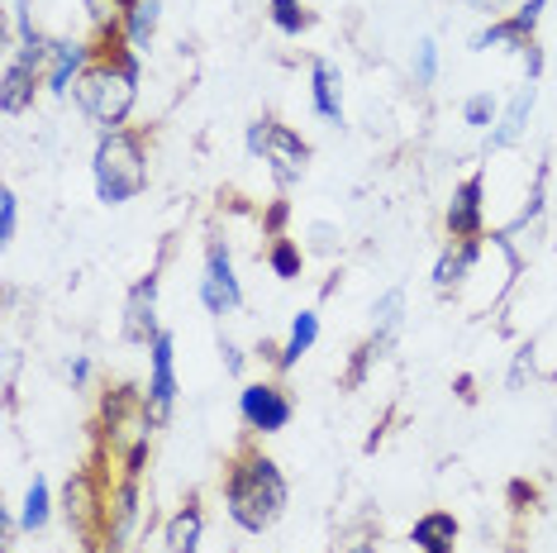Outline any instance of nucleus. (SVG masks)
Returning a JSON list of instances; mask_svg holds the SVG:
<instances>
[{
    "instance_id": "1",
    "label": "nucleus",
    "mask_w": 557,
    "mask_h": 553,
    "mask_svg": "<svg viewBox=\"0 0 557 553\" xmlns=\"http://www.w3.org/2000/svg\"><path fill=\"white\" fill-rule=\"evenodd\" d=\"M290 511V482L282 463L262 448H244L230 468H224V515L234 530L244 534H272Z\"/></svg>"
},
{
    "instance_id": "2",
    "label": "nucleus",
    "mask_w": 557,
    "mask_h": 553,
    "mask_svg": "<svg viewBox=\"0 0 557 553\" xmlns=\"http://www.w3.org/2000/svg\"><path fill=\"white\" fill-rule=\"evenodd\" d=\"M138 82H144V58L115 39V44H106V53H100L91 67H86V77L77 82V91H72V106L96 124V134L124 130L134 115V106H138Z\"/></svg>"
},
{
    "instance_id": "3",
    "label": "nucleus",
    "mask_w": 557,
    "mask_h": 553,
    "mask_svg": "<svg viewBox=\"0 0 557 553\" xmlns=\"http://www.w3.org/2000/svg\"><path fill=\"white\" fill-rule=\"evenodd\" d=\"M153 182V168H148V144L138 130H100L96 148H91V192L106 210H120L138 200Z\"/></svg>"
},
{
    "instance_id": "4",
    "label": "nucleus",
    "mask_w": 557,
    "mask_h": 553,
    "mask_svg": "<svg viewBox=\"0 0 557 553\" xmlns=\"http://www.w3.org/2000/svg\"><path fill=\"white\" fill-rule=\"evenodd\" d=\"M153 430H158V425L148 420L144 386H115V392L106 396V406H100V439H106L110 458L120 463V472H138V477H144Z\"/></svg>"
},
{
    "instance_id": "5",
    "label": "nucleus",
    "mask_w": 557,
    "mask_h": 553,
    "mask_svg": "<svg viewBox=\"0 0 557 553\" xmlns=\"http://www.w3.org/2000/svg\"><path fill=\"white\" fill-rule=\"evenodd\" d=\"M196 296L210 320H224V316L244 310V282H238V262H234L230 238H220V234L206 238V262H200Z\"/></svg>"
},
{
    "instance_id": "6",
    "label": "nucleus",
    "mask_w": 557,
    "mask_h": 553,
    "mask_svg": "<svg viewBox=\"0 0 557 553\" xmlns=\"http://www.w3.org/2000/svg\"><path fill=\"white\" fill-rule=\"evenodd\" d=\"M138 520H144V487H138V472H115L110 487H100V520H96L100 544L110 553H124L138 530Z\"/></svg>"
},
{
    "instance_id": "7",
    "label": "nucleus",
    "mask_w": 557,
    "mask_h": 553,
    "mask_svg": "<svg viewBox=\"0 0 557 553\" xmlns=\"http://www.w3.org/2000/svg\"><path fill=\"white\" fill-rule=\"evenodd\" d=\"M238 420H244L248 434L258 439H272L290 430V420H296V401L282 382H268V377H258V382H244L238 386Z\"/></svg>"
},
{
    "instance_id": "8",
    "label": "nucleus",
    "mask_w": 557,
    "mask_h": 553,
    "mask_svg": "<svg viewBox=\"0 0 557 553\" xmlns=\"http://www.w3.org/2000/svg\"><path fill=\"white\" fill-rule=\"evenodd\" d=\"M162 330H168V324H162V276H158V268H148L129 292H124L120 339L124 344H134V348H148Z\"/></svg>"
},
{
    "instance_id": "9",
    "label": "nucleus",
    "mask_w": 557,
    "mask_h": 553,
    "mask_svg": "<svg viewBox=\"0 0 557 553\" xmlns=\"http://www.w3.org/2000/svg\"><path fill=\"white\" fill-rule=\"evenodd\" d=\"M144 401H148V420L168 425L176 401H182V377H176V334L162 330L153 344H148V382H144Z\"/></svg>"
},
{
    "instance_id": "10",
    "label": "nucleus",
    "mask_w": 557,
    "mask_h": 553,
    "mask_svg": "<svg viewBox=\"0 0 557 553\" xmlns=\"http://www.w3.org/2000/svg\"><path fill=\"white\" fill-rule=\"evenodd\" d=\"M100 53H106V44L58 34V39H53V53H48V67H44V91L53 96V100H72L77 82L86 77V67H91Z\"/></svg>"
},
{
    "instance_id": "11",
    "label": "nucleus",
    "mask_w": 557,
    "mask_h": 553,
    "mask_svg": "<svg viewBox=\"0 0 557 553\" xmlns=\"http://www.w3.org/2000/svg\"><path fill=\"white\" fill-rule=\"evenodd\" d=\"M262 168L272 172L276 192H296L310 172V144L300 138L290 124L272 120V134H268V153H262Z\"/></svg>"
},
{
    "instance_id": "12",
    "label": "nucleus",
    "mask_w": 557,
    "mask_h": 553,
    "mask_svg": "<svg viewBox=\"0 0 557 553\" xmlns=\"http://www.w3.org/2000/svg\"><path fill=\"white\" fill-rule=\"evenodd\" d=\"M443 230L448 238H481L486 234V172H467V177L453 186L448 206H443Z\"/></svg>"
},
{
    "instance_id": "13",
    "label": "nucleus",
    "mask_w": 557,
    "mask_h": 553,
    "mask_svg": "<svg viewBox=\"0 0 557 553\" xmlns=\"http://www.w3.org/2000/svg\"><path fill=\"white\" fill-rule=\"evenodd\" d=\"M534 106H539V82H519V86H515V96L500 106V120L491 124V134H486V153H510V148L524 144L529 120H534Z\"/></svg>"
},
{
    "instance_id": "14",
    "label": "nucleus",
    "mask_w": 557,
    "mask_h": 553,
    "mask_svg": "<svg viewBox=\"0 0 557 553\" xmlns=\"http://www.w3.org/2000/svg\"><path fill=\"white\" fill-rule=\"evenodd\" d=\"M310 110L314 120H324L329 130H344L348 106H344V67L334 58H310Z\"/></svg>"
},
{
    "instance_id": "15",
    "label": "nucleus",
    "mask_w": 557,
    "mask_h": 553,
    "mask_svg": "<svg viewBox=\"0 0 557 553\" xmlns=\"http://www.w3.org/2000/svg\"><path fill=\"white\" fill-rule=\"evenodd\" d=\"M481 262V238H448L443 244V254L434 258V272H429V286H434L438 296H453L467 286V276L476 272Z\"/></svg>"
},
{
    "instance_id": "16",
    "label": "nucleus",
    "mask_w": 557,
    "mask_h": 553,
    "mask_svg": "<svg viewBox=\"0 0 557 553\" xmlns=\"http://www.w3.org/2000/svg\"><path fill=\"white\" fill-rule=\"evenodd\" d=\"M39 96H44V72L24 67L20 58H5V67H0V115L5 120L29 115L39 106Z\"/></svg>"
},
{
    "instance_id": "17",
    "label": "nucleus",
    "mask_w": 557,
    "mask_h": 553,
    "mask_svg": "<svg viewBox=\"0 0 557 553\" xmlns=\"http://www.w3.org/2000/svg\"><path fill=\"white\" fill-rule=\"evenodd\" d=\"M320 334H324V320H320V310L314 306H300L296 316H290V324H286V339L276 344V358H272V368L276 372H296L300 368V358L306 354H314V344H320Z\"/></svg>"
},
{
    "instance_id": "18",
    "label": "nucleus",
    "mask_w": 557,
    "mask_h": 553,
    "mask_svg": "<svg viewBox=\"0 0 557 553\" xmlns=\"http://www.w3.org/2000/svg\"><path fill=\"white\" fill-rule=\"evenodd\" d=\"M405 330V286H391L372 300V324H367V339L362 344L372 348L376 358H386L391 348H396V339Z\"/></svg>"
},
{
    "instance_id": "19",
    "label": "nucleus",
    "mask_w": 557,
    "mask_h": 553,
    "mask_svg": "<svg viewBox=\"0 0 557 553\" xmlns=\"http://www.w3.org/2000/svg\"><path fill=\"white\" fill-rule=\"evenodd\" d=\"M200 544H206V511H200V501H182L168 525H162V549L168 553H200Z\"/></svg>"
},
{
    "instance_id": "20",
    "label": "nucleus",
    "mask_w": 557,
    "mask_h": 553,
    "mask_svg": "<svg viewBox=\"0 0 557 553\" xmlns=\"http://www.w3.org/2000/svg\"><path fill=\"white\" fill-rule=\"evenodd\" d=\"M458 539H462V525L453 511H424L420 520L410 525L414 553H458Z\"/></svg>"
},
{
    "instance_id": "21",
    "label": "nucleus",
    "mask_w": 557,
    "mask_h": 553,
    "mask_svg": "<svg viewBox=\"0 0 557 553\" xmlns=\"http://www.w3.org/2000/svg\"><path fill=\"white\" fill-rule=\"evenodd\" d=\"M162 29V0H134V5H124V20H120V44L134 48L138 58L153 48Z\"/></svg>"
},
{
    "instance_id": "22",
    "label": "nucleus",
    "mask_w": 557,
    "mask_h": 553,
    "mask_svg": "<svg viewBox=\"0 0 557 553\" xmlns=\"http://www.w3.org/2000/svg\"><path fill=\"white\" fill-rule=\"evenodd\" d=\"M53 487H48V477L44 472H34L29 477V487H24V501H20V511H15V520H20V534H44L48 525H53Z\"/></svg>"
},
{
    "instance_id": "23",
    "label": "nucleus",
    "mask_w": 557,
    "mask_h": 553,
    "mask_svg": "<svg viewBox=\"0 0 557 553\" xmlns=\"http://www.w3.org/2000/svg\"><path fill=\"white\" fill-rule=\"evenodd\" d=\"M534 44V39H524V34H519V24L510 20V15H500V20H486L481 24V29L472 34V39H467V48H472V53H491V48H510V53H519L524 58V48Z\"/></svg>"
},
{
    "instance_id": "24",
    "label": "nucleus",
    "mask_w": 557,
    "mask_h": 553,
    "mask_svg": "<svg viewBox=\"0 0 557 553\" xmlns=\"http://www.w3.org/2000/svg\"><path fill=\"white\" fill-rule=\"evenodd\" d=\"M306 244L300 238H286V234H276L272 244H268V268H272V276L276 282H296L300 272H306Z\"/></svg>"
},
{
    "instance_id": "25",
    "label": "nucleus",
    "mask_w": 557,
    "mask_h": 553,
    "mask_svg": "<svg viewBox=\"0 0 557 553\" xmlns=\"http://www.w3.org/2000/svg\"><path fill=\"white\" fill-rule=\"evenodd\" d=\"M268 20L282 39H300V34L314 29V15L306 0H268Z\"/></svg>"
},
{
    "instance_id": "26",
    "label": "nucleus",
    "mask_w": 557,
    "mask_h": 553,
    "mask_svg": "<svg viewBox=\"0 0 557 553\" xmlns=\"http://www.w3.org/2000/svg\"><path fill=\"white\" fill-rule=\"evenodd\" d=\"M500 106H505V100L491 91V86H481V91H472L462 100V124H467V130H476V134H491V124L500 120Z\"/></svg>"
},
{
    "instance_id": "27",
    "label": "nucleus",
    "mask_w": 557,
    "mask_h": 553,
    "mask_svg": "<svg viewBox=\"0 0 557 553\" xmlns=\"http://www.w3.org/2000/svg\"><path fill=\"white\" fill-rule=\"evenodd\" d=\"M443 72V53H438V39H420L410 48V82L420 86V91H429V86L438 82Z\"/></svg>"
},
{
    "instance_id": "28",
    "label": "nucleus",
    "mask_w": 557,
    "mask_h": 553,
    "mask_svg": "<svg viewBox=\"0 0 557 553\" xmlns=\"http://www.w3.org/2000/svg\"><path fill=\"white\" fill-rule=\"evenodd\" d=\"M20 238V192L15 186H5V192H0V244H15Z\"/></svg>"
},
{
    "instance_id": "29",
    "label": "nucleus",
    "mask_w": 557,
    "mask_h": 553,
    "mask_svg": "<svg viewBox=\"0 0 557 553\" xmlns=\"http://www.w3.org/2000/svg\"><path fill=\"white\" fill-rule=\"evenodd\" d=\"M306 234H310L306 254H338V248H344V230H338L334 220H314Z\"/></svg>"
},
{
    "instance_id": "30",
    "label": "nucleus",
    "mask_w": 557,
    "mask_h": 553,
    "mask_svg": "<svg viewBox=\"0 0 557 553\" xmlns=\"http://www.w3.org/2000/svg\"><path fill=\"white\" fill-rule=\"evenodd\" d=\"M268 134H272V120H268V115L244 124V153H248L252 162H262V153H268Z\"/></svg>"
},
{
    "instance_id": "31",
    "label": "nucleus",
    "mask_w": 557,
    "mask_h": 553,
    "mask_svg": "<svg viewBox=\"0 0 557 553\" xmlns=\"http://www.w3.org/2000/svg\"><path fill=\"white\" fill-rule=\"evenodd\" d=\"M543 10H548V0H524V5H519V10H510V20L519 24V34H524V39H534V34H539Z\"/></svg>"
},
{
    "instance_id": "32",
    "label": "nucleus",
    "mask_w": 557,
    "mask_h": 553,
    "mask_svg": "<svg viewBox=\"0 0 557 553\" xmlns=\"http://www.w3.org/2000/svg\"><path fill=\"white\" fill-rule=\"evenodd\" d=\"M91 377H96V362L86 358V354H72V362H67V382H72V392H86V386H91Z\"/></svg>"
},
{
    "instance_id": "33",
    "label": "nucleus",
    "mask_w": 557,
    "mask_h": 553,
    "mask_svg": "<svg viewBox=\"0 0 557 553\" xmlns=\"http://www.w3.org/2000/svg\"><path fill=\"white\" fill-rule=\"evenodd\" d=\"M220 362H224V372H230V377H244V362H248V354L234 344L230 334H220Z\"/></svg>"
},
{
    "instance_id": "34",
    "label": "nucleus",
    "mask_w": 557,
    "mask_h": 553,
    "mask_svg": "<svg viewBox=\"0 0 557 553\" xmlns=\"http://www.w3.org/2000/svg\"><path fill=\"white\" fill-rule=\"evenodd\" d=\"M472 15H481V20H500V15H510L515 10V0H462Z\"/></svg>"
},
{
    "instance_id": "35",
    "label": "nucleus",
    "mask_w": 557,
    "mask_h": 553,
    "mask_svg": "<svg viewBox=\"0 0 557 553\" xmlns=\"http://www.w3.org/2000/svg\"><path fill=\"white\" fill-rule=\"evenodd\" d=\"M344 553H376V539H352Z\"/></svg>"
},
{
    "instance_id": "36",
    "label": "nucleus",
    "mask_w": 557,
    "mask_h": 553,
    "mask_svg": "<svg viewBox=\"0 0 557 553\" xmlns=\"http://www.w3.org/2000/svg\"><path fill=\"white\" fill-rule=\"evenodd\" d=\"M124 5H134V0H124Z\"/></svg>"
}]
</instances>
